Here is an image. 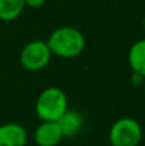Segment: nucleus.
I'll use <instances>...</instances> for the list:
<instances>
[{
  "instance_id": "f8f14e48",
  "label": "nucleus",
  "mask_w": 145,
  "mask_h": 146,
  "mask_svg": "<svg viewBox=\"0 0 145 146\" xmlns=\"http://www.w3.org/2000/svg\"><path fill=\"white\" fill-rule=\"evenodd\" d=\"M143 28L145 30V15H144V18H143Z\"/></svg>"
},
{
  "instance_id": "9b49d317",
  "label": "nucleus",
  "mask_w": 145,
  "mask_h": 146,
  "mask_svg": "<svg viewBox=\"0 0 145 146\" xmlns=\"http://www.w3.org/2000/svg\"><path fill=\"white\" fill-rule=\"evenodd\" d=\"M46 0H25L26 3V7H30V8H40L45 4Z\"/></svg>"
},
{
  "instance_id": "6e6552de",
  "label": "nucleus",
  "mask_w": 145,
  "mask_h": 146,
  "mask_svg": "<svg viewBox=\"0 0 145 146\" xmlns=\"http://www.w3.org/2000/svg\"><path fill=\"white\" fill-rule=\"evenodd\" d=\"M127 60L131 71L145 77V38H140L131 45Z\"/></svg>"
},
{
  "instance_id": "423d86ee",
  "label": "nucleus",
  "mask_w": 145,
  "mask_h": 146,
  "mask_svg": "<svg viewBox=\"0 0 145 146\" xmlns=\"http://www.w3.org/2000/svg\"><path fill=\"white\" fill-rule=\"evenodd\" d=\"M28 141V132L19 123L0 124V146H26Z\"/></svg>"
},
{
  "instance_id": "1a4fd4ad",
  "label": "nucleus",
  "mask_w": 145,
  "mask_h": 146,
  "mask_svg": "<svg viewBox=\"0 0 145 146\" xmlns=\"http://www.w3.org/2000/svg\"><path fill=\"white\" fill-rule=\"evenodd\" d=\"M25 8V0H0V21H15L23 13Z\"/></svg>"
},
{
  "instance_id": "f257e3e1",
  "label": "nucleus",
  "mask_w": 145,
  "mask_h": 146,
  "mask_svg": "<svg viewBox=\"0 0 145 146\" xmlns=\"http://www.w3.org/2000/svg\"><path fill=\"white\" fill-rule=\"evenodd\" d=\"M51 54L58 58L72 59L78 56L86 46L84 33L71 26L58 27L46 40Z\"/></svg>"
},
{
  "instance_id": "0eeeda50",
  "label": "nucleus",
  "mask_w": 145,
  "mask_h": 146,
  "mask_svg": "<svg viewBox=\"0 0 145 146\" xmlns=\"http://www.w3.org/2000/svg\"><path fill=\"white\" fill-rule=\"evenodd\" d=\"M58 124L62 129L64 139H73L80 132L82 131L85 124V119L80 111L77 110H67L61 119L58 121Z\"/></svg>"
},
{
  "instance_id": "f03ea898",
  "label": "nucleus",
  "mask_w": 145,
  "mask_h": 146,
  "mask_svg": "<svg viewBox=\"0 0 145 146\" xmlns=\"http://www.w3.org/2000/svg\"><path fill=\"white\" fill-rule=\"evenodd\" d=\"M68 110V98L62 88L49 86L39 94L35 113L40 122H58Z\"/></svg>"
},
{
  "instance_id": "20e7f679",
  "label": "nucleus",
  "mask_w": 145,
  "mask_h": 146,
  "mask_svg": "<svg viewBox=\"0 0 145 146\" xmlns=\"http://www.w3.org/2000/svg\"><path fill=\"white\" fill-rule=\"evenodd\" d=\"M51 54L46 41L32 40L22 48L19 54L21 66L30 72H39L49 66Z\"/></svg>"
},
{
  "instance_id": "ddd939ff",
  "label": "nucleus",
  "mask_w": 145,
  "mask_h": 146,
  "mask_svg": "<svg viewBox=\"0 0 145 146\" xmlns=\"http://www.w3.org/2000/svg\"><path fill=\"white\" fill-rule=\"evenodd\" d=\"M143 87H144V91H145V80H144V83H143Z\"/></svg>"
},
{
  "instance_id": "4468645a",
  "label": "nucleus",
  "mask_w": 145,
  "mask_h": 146,
  "mask_svg": "<svg viewBox=\"0 0 145 146\" xmlns=\"http://www.w3.org/2000/svg\"><path fill=\"white\" fill-rule=\"evenodd\" d=\"M143 132H144V137H145V128H143Z\"/></svg>"
},
{
  "instance_id": "9d476101",
  "label": "nucleus",
  "mask_w": 145,
  "mask_h": 146,
  "mask_svg": "<svg viewBox=\"0 0 145 146\" xmlns=\"http://www.w3.org/2000/svg\"><path fill=\"white\" fill-rule=\"evenodd\" d=\"M144 80H145V77H143V76L139 74V73H136V72L131 73L130 82H131V85L132 86H143Z\"/></svg>"
},
{
  "instance_id": "39448f33",
  "label": "nucleus",
  "mask_w": 145,
  "mask_h": 146,
  "mask_svg": "<svg viewBox=\"0 0 145 146\" xmlns=\"http://www.w3.org/2000/svg\"><path fill=\"white\" fill-rule=\"evenodd\" d=\"M63 139L58 122H41L33 132V140L37 146H58Z\"/></svg>"
},
{
  "instance_id": "7ed1b4c3",
  "label": "nucleus",
  "mask_w": 145,
  "mask_h": 146,
  "mask_svg": "<svg viewBox=\"0 0 145 146\" xmlns=\"http://www.w3.org/2000/svg\"><path fill=\"white\" fill-rule=\"evenodd\" d=\"M144 137L143 127L131 117H122L110 126L108 140L110 146H139Z\"/></svg>"
}]
</instances>
